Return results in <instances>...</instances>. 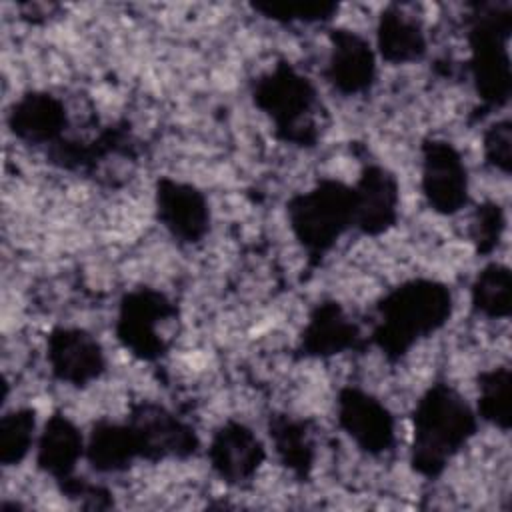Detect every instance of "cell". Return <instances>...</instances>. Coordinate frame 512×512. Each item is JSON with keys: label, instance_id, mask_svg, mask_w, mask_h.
I'll use <instances>...</instances> for the list:
<instances>
[{"label": "cell", "instance_id": "cell-6", "mask_svg": "<svg viewBox=\"0 0 512 512\" xmlns=\"http://www.w3.org/2000/svg\"><path fill=\"white\" fill-rule=\"evenodd\" d=\"M176 316V306L158 290L140 288L128 292L120 302L116 334L118 340L138 358L154 360L162 356L168 342L160 330Z\"/></svg>", "mask_w": 512, "mask_h": 512}, {"label": "cell", "instance_id": "cell-2", "mask_svg": "<svg viewBox=\"0 0 512 512\" xmlns=\"http://www.w3.org/2000/svg\"><path fill=\"white\" fill-rule=\"evenodd\" d=\"M452 312L450 290L436 280H408L380 304L372 340L392 360L404 356L420 338L442 328Z\"/></svg>", "mask_w": 512, "mask_h": 512}, {"label": "cell", "instance_id": "cell-18", "mask_svg": "<svg viewBox=\"0 0 512 512\" xmlns=\"http://www.w3.org/2000/svg\"><path fill=\"white\" fill-rule=\"evenodd\" d=\"M86 458L98 472H118L140 458L134 432L128 422H98L94 424L88 444Z\"/></svg>", "mask_w": 512, "mask_h": 512}, {"label": "cell", "instance_id": "cell-25", "mask_svg": "<svg viewBox=\"0 0 512 512\" xmlns=\"http://www.w3.org/2000/svg\"><path fill=\"white\" fill-rule=\"evenodd\" d=\"M502 230L504 212L496 202H484L476 208L470 224V238L480 254H488L498 246Z\"/></svg>", "mask_w": 512, "mask_h": 512}, {"label": "cell", "instance_id": "cell-8", "mask_svg": "<svg viewBox=\"0 0 512 512\" xmlns=\"http://www.w3.org/2000/svg\"><path fill=\"white\" fill-rule=\"evenodd\" d=\"M422 190L440 214H454L468 202V174L460 152L442 140L422 148Z\"/></svg>", "mask_w": 512, "mask_h": 512}, {"label": "cell", "instance_id": "cell-1", "mask_svg": "<svg viewBox=\"0 0 512 512\" xmlns=\"http://www.w3.org/2000/svg\"><path fill=\"white\" fill-rule=\"evenodd\" d=\"M476 432V414L448 384H434L414 410L412 466L422 476H438Z\"/></svg>", "mask_w": 512, "mask_h": 512}, {"label": "cell", "instance_id": "cell-15", "mask_svg": "<svg viewBox=\"0 0 512 512\" xmlns=\"http://www.w3.org/2000/svg\"><path fill=\"white\" fill-rule=\"evenodd\" d=\"M12 132L32 144L60 142L66 128V108L64 104L46 92H30L22 96L10 112Z\"/></svg>", "mask_w": 512, "mask_h": 512}, {"label": "cell", "instance_id": "cell-3", "mask_svg": "<svg viewBox=\"0 0 512 512\" xmlns=\"http://www.w3.org/2000/svg\"><path fill=\"white\" fill-rule=\"evenodd\" d=\"M252 96L256 106L272 118L280 140L300 146L316 142V90L290 64L280 62L272 72L258 78Z\"/></svg>", "mask_w": 512, "mask_h": 512}, {"label": "cell", "instance_id": "cell-12", "mask_svg": "<svg viewBox=\"0 0 512 512\" xmlns=\"http://www.w3.org/2000/svg\"><path fill=\"white\" fill-rule=\"evenodd\" d=\"M264 456V446L256 434L238 422L220 426L208 448L214 472L228 484L250 480L264 462Z\"/></svg>", "mask_w": 512, "mask_h": 512}, {"label": "cell", "instance_id": "cell-10", "mask_svg": "<svg viewBox=\"0 0 512 512\" xmlns=\"http://www.w3.org/2000/svg\"><path fill=\"white\" fill-rule=\"evenodd\" d=\"M48 362L52 374L72 386H86L106 366L102 346L80 328H56L48 336Z\"/></svg>", "mask_w": 512, "mask_h": 512}, {"label": "cell", "instance_id": "cell-14", "mask_svg": "<svg viewBox=\"0 0 512 512\" xmlns=\"http://www.w3.org/2000/svg\"><path fill=\"white\" fill-rule=\"evenodd\" d=\"M374 52L366 38L350 30L332 32V54L326 78L342 94L366 90L374 80Z\"/></svg>", "mask_w": 512, "mask_h": 512}, {"label": "cell", "instance_id": "cell-7", "mask_svg": "<svg viewBox=\"0 0 512 512\" xmlns=\"http://www.w3.org/2000/svg\"><path fill=\"white\" fill-rule=\"evenodd\" d=\"M128 424L134 432L140 458L152 462L162 458H186L198 448L194 430L158 404L142 402L134 406Z\"/></svg>", "mask_w": 512, "mask_h": 512}, {"label": "cell", "instance_id": "cell-16", "mask_svg": "<svg viewBox=\"0 0 512 512\" xmlns=\"http://www.w3.org/2000/svg\"><path fill=\"white\" fill-rule=\"evenodd\" d=\"M360 344L358 326L348 320L336 302H322L310 314V320L300 338V352L304 356L324 358Z\"/></svg>", "mask_w": 512, "mask_h": 512}, {"label": "cell", "instance_id": "cell-21", "mask_svg": "<svg viewBox=\"0 0 512 512\" xmlns=\"http://www.w3.org/2000/svg\"><path fill=\"white\" fill-rule=\"evenodd\" d=\"M270 436L280 460L296 474L304 476L312 466V442L306 422L274 418L270 422Z\"/></svg>", "mask_w": 512, "mask_h": 512}, {"label": "cell", "instance_id": "cell-13", "mask_svg": "<svg viewBox=\"0 0 512 512\" xmlns=\"http://www.w3.org/2000/svg\"><path fill=\"white\" fill-rule=\"evenodd\" d=\"M354 188V226L364 234H380L396 222L398 184L382 166H366Z\"/></svg>", "mask_w": 512, "mask_h": 512}, {"label": "cell", "instance_id": "cell-23", "mask_svg": "<svg viewBox=\"0 0 512 512\" xmlns=\"http://www.w3.org/2000/svg\"><path fill=\"white\" fill-rule=\"evenodd\" d=\"M34 410L22 408L2 416L0 422V460L4 466L18 464L30 450L34 440Z\"/></svg>", "mask_w": 512, "mask_h": 512}, {"label": "cell", "instance_id": "cell-17", "mask_svg": "<svg viewBox=\"0 0 512 512\" xmlns=\"http://www.w3.org/2000/svg\"><path fill=\"white\" fill-rule=\"evenodd\" d=\"M84 440L80 430L62 414H54L38 440V466L64 482L72 478V472L84 454Z\"/></svg>", "mask_w": 512, "mask_h": 512}, {"label": "cell", "instance_id": "cell-19", "mask_svg": "<svg viewBox=\"0 0 512 512\" xmlns=\"http://www.w3.org/2000/svg\"><path fill=\"white\" fill-rule=\"evenodd\" d=\"M378 50L392 64L418 60L426 52L420 22L396 6L384 10L378 24Z\"/></svg>", "mask_w": 512, "mask_h": 512}, {"label": "cell", "instance_id": "cell-22", "mask_svg": "<svg viewBox=\"0 0 512 512\" xmlns=\"http://www.w3.org/2000/svg\"><path fill=\"white\" fill-rule=\"evenodd\" d=\"M478 416L494 426L510 428V370L494 368L478 376Z\"/></svg>", "mask_w": 512, "mask_h": 512}, {"label": "cell", "instance_id": "cell-4", "mask_svg": "<svg viewBox=\"0 0 512 512\" xmlns=\"http://www.w3.org/2000/svg\"><path fill=\"white\" fill-rule=\"evenodd\" d=\"M290 226L310 256H322L354 226V188L322 180L310 192L288 202Z\"/></svg>", "mask_w": 512, "mask_h": 512}, {"label": "cell", "instance_id": "cell-26", "mask_svg": "<svg viewBox=\"0 0 512 512\" xmlns=\"http://www.w3.org/2000/svg\"><path fill=\"white\" fill-rule=\"evenodd\" d=\"M510 144H512L510 120L494 122L484 134L486 160L502 172L510 170Z\"/></svg>", "mask_w": 512, "mask_h": 512}, {"label": "cell", "instance_id": "cell-9", "mask_svg": "<svg viewBox=\"0 0 512 512\" xmlns=\"http://www.w3.org/2000/svg\"><path fill=\"white\" fill-rule=\"evenodd\" d=\"M338 422L366 452L382 454L394 444V418L388 408L358 388L338 394Z\"/></svg>", "mask_w": 512, "mask_h": 512}, {"label": "cell", "instance_id": "cell-24", "mask_svg": "<svg viewBox=\"0 0 512 512\" xmlns=\"http://www.w3.org/2000/svg\"><path fill=\"white\" fill-rule=\"evenodd\" d=\"M254 8L280 22H320L338 10L332 2H260Z\"/></svg>", "mask_w": 512, "mask_h": 512}, {"label": "cell", "instance_id": "cell-5", "mask_svg": "<svg viewBox=\"0 0 512 512\" xmlns=\"http://www.w3.org/2000/svg\"><path fill=\"white\" fill-rule=\"evenodd\" d=\"M512 16L508 6L480 8L470 30V70L480 98L488 106H502L510 98L512 74L508 60V34Z\"/></svg>", "mask_w": 512, "mask_h": 512}, {"label": "cell", "instance_id": "cell-20", "mask_svg": "<svg viewBox=\"0 0 512 512\" xmlns=\"http://www.w3.org/2000/svg\"><path fill=\"white\" fill-rule=\"evenodd\" d=\"M512 302V274L502 264H488L472 284V308L488 318H506Z\"/></svg>", "mask_w": 512, "mask_h": 512}, {"label": "cell", "instance_id": "cell-11", "mask_svg": "<svg viewBox=\"0 0 512 512\" xmlns=\"http://www.w3.org/2000/svg\"><path fill=\"white\" fill-rule=\"evenodd\" d=\"M156 214L160 224L180 242H198L208 232V202L190 184L162 178L156 186Z\"/></svg>", "mask_w": 512, "mask_h": 512}]
</instances>
